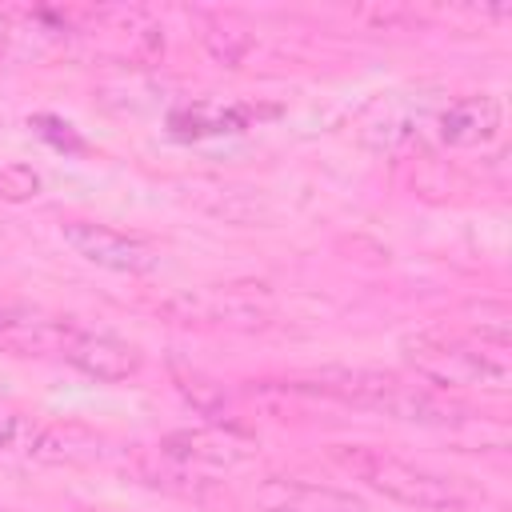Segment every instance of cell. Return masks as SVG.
<instances>
[{"instance_id": "6da1fadb", "label": "cell", "mask_w": 512, "mask_h": 512, "mask_svg": "<svg viewBox=\"0 0 512 512\" xmlns=\"http://www.w3.org/2000/svg\"><path fill=\"white\" fill-rule=\"evenodd\" d=\"M332 456L352 476H360L364 484L384 492L388 500L420 508V512H464L468 500H472L460 480L428 472V468H420L412 460H400V456H392L384 448H372V444H336Z\"/></svg>"}, {"instance_id": "7a4b0ae2", "label": "cell", "mask_w": 512, "mask_h": 512, "mask_svg": "<svg viewBox=\"0 0 512 512\" xmlns=\"http://www.w3.org/2000/svg\"><path fill=\"white\" fill-rule=\"evenodd\" d=\"M320 392L340 396L348 404L360 408H380L396 420H412V424H456L464 416V408L448 396H440L428 384H408L392 372H372V368H332L316 380Z\"/></svg>"}, {"instance_id": "3957f363", "label": "cell", "mask_w": 512, "mask_h": 512, "mask_svg": "<svg viewBox=\"0 0 512 512\" xmlns=\"http://www.w3.org/2000/svg\"><path fill=\"white\" fill-rule=\"evenodd\" d=\"M404 356L428 384L440 388H508V356L504 344H488L484 336H448V332H420L404 340Z\"/></svg>"}, {"instance_id": "277c9868", "label": "cell", "mask_w": 512, "mask_h": 512, "mask_svg": "<svg viewBox=\"0 0 512 512\" xmlns=\"http://www.w3.org/2000/svg\"><path fill=\"white\" fill-rule=\"evenodd\" d=\"M100 452V436L80 424H40L20 412L0 416V460L8 464H76Z\"/></svg>"}, {"instance_id": "5b68a950", "label": "cell", "mask_w": 512, "mask_h": 512, "mask_svg": "<svg viewBox=\"0 0 512 512\" xmlns=\"http://www.w3.org/2000/svg\"><path fill=\"white\" fill-rule=\"evenodd\" d=\"M60 232H64V244L96 268H108V272H120V276H144V272L156 268V252L144 240L124 236L116 228H104V224H92V220H68Z\"/></svg>"}, {"instance_id": "8992f818", "label": "cell", "mask_w": 512, "mask_h": 512, "mask_svg": "<svg viewBox=\"0 0 512 512\" xmlns=\"http://www.w3.org/2000/svg\"><path fill=\"white\" fill-rule=\"evenodd\" d=\"M76 336V324L68 316H56L40 304L0 296V340L28 352V356H64Z\"/></svg>"}, {"instance_id": "52a82bcc", "label": "cell", "mask_w": 512, "mask_h": 512, "mask_svg": "<svg viewBox=\"0 0 512 512\" xmlns=\"http://www.w3.org/2000/svg\"><path fill=\"white\" fill-rule=\"evenodd\" d=\"M64 360H68L72 368H80L84 376L108 380V384H112V380H128V376L140 372V352H136V344H128V340H120V336H112V332H92V328H76V336H72Z\"/></svg>"}, {"instance_id": "ba28073f", "label": "cell", "mask_w": 512, "mask_h": 512, "mask_svg": "<svg viewBox=\"0 0 512 512\" xmlns=\"http://www.w3.org/2000/svg\"><path fill=\"white\" fill-rule=\"evenodd\" d=\"M256 508L260 512H368L364 500L352 492L308 484V480H284V476H272L256 488Z\"/></svg>"}, {"instance_id": "9c48e42d", "label": "cell", "mask_w": 512, "mask_h": 512, "mask_svg": "<svg viewBox=\"0 0 512 512\" xmlns=\"http://www.w3.org/2000/svg\"><path fill=\"white\" fill-rule=\"evenodd\" d=\"M440 140L448 148H476V144H488L496 132H500V100L496 96H460L452 100L440 120Z\"/></svg>"}, {"instance_id": "30bf717a", "label": "cell", "mask_w": 512, "mask_h": 512, "mask_svg": "<svg viewBox=\"0 0 512 512\" xmlns=\"http://www.w3.org/2000/svg\"><path fill=\"white\" fill-rule=\"evenodd\" d=\"M164 452L180 464H192V468H236L240 460L252 456V440L236 436V432H180L164 444Z\"/></svg>"}, {"instance_id": "8fae6325", "label": "cell", "mask_w": 512, "mask_h": 512, "mask_svg": "<svg viewBox=\"0 0 512 512\" xmlns=\"http://www.w3.org/2000/svg\"><path fill=\"white\" fill-rule=\"evenodd\" d=\"M252 108H212V104H196L172 116V128L180 136H216V132H240L248 124Z\"/></svg>"}, {"instance_id": "7c38bea8", "label": "cell", "mask_w": 512, "mask_h": 512, "mask_svg": "<svg viewBox=\"0 0 512 512\" xmlns=\"http://www.w3.org/2000/svg\"><path fill=\"white\" fill-rule=\"evenodd\" d=\"M8 40H12V24H8V16H0V56H4Z\"/></svg>"}]
</instances>
